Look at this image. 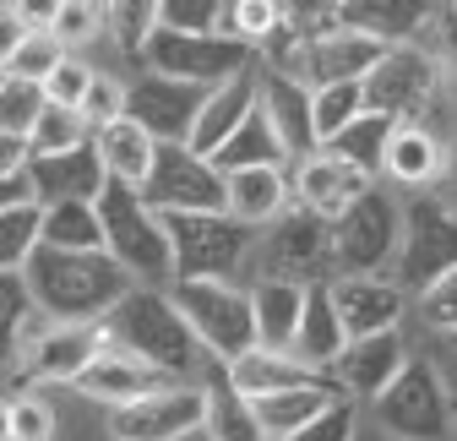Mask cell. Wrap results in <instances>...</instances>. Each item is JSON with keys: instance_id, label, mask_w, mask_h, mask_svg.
I'll return each mask as SVG.
<instances>
[{"instance_id": "6da1fadb", "label": "cell", "mask_w": 457, "mask_h": 441, "mask_svg": "<svg viewBox=\"0 0 457 441\" xmlns=\"http://www.w3.org/2000/svg\"><path fill=\"white\" fill-rule=\"evenodd\" d=\"M22 284L33 311L49 327H98L114 300L131 289V272H120L104 251H54L38 245L22 262Z\"/></svg>"}, {"instance_id": "7a4b0ae2", "label": "cell", "mask_w": 457, "mask_h": 441, "mask_svg": "<svg viewBox=\"0 0 457 441\" xmlns=\"http://www.w3.org/2000/svg\"><path fill=\"white\" fill-rule=\"evenodd\" d=\"M98 338L109 349L163 370L169 381H180V387H196V376L207 365V354H202L196 333L186 327V316L175 311V300L163 289H147V284H131L114 300V311L98 321Z\"/></svg>"}, {"instance_id": "3957f363", "label": "cell", "mask_w": 457, "mask_h": 441, "mask_svg": "<svg viewBox=\"0 0 457 441\" xmlns=\"http://www.w3.org/2000/svg\"><path fill=\"white\" fill-rule=\"evenodd\" d=\"M93 212H98V229H104V256L120 272H131V284H147V289H158L163 279L175 284V267H169V235H163L158 212L142 202L137 186L104 180Z\"/></svg>"}, {"instance_id": "277c9868", "label": "cell", "mask_w": 457, "mask_h": 441, "mask_svg": "<svg viewBox=\"0 0 457 441\" xmlns=\"http://www.w3.org/2000/svg\"><path fill=\"white\" fill-rule=\"evenodd\" d=\"M175 311L186 316V327L196 333L202 354L212 360H240L256 349V316H251V295H240L228 279H186L169 289Z\"/></svg>"}, {"instance_id": "5b68a950", "label": "cell", "mask_w": 457, "mask_h": 441, "mask_svg": "<svg viewBox=\"0 0 457 441\" xmlns=\"http://www.w3.org/2000/svg\"><path fill=\"white\" fill-rule=\"evenodd\" d=\"M158 224L169 235V267H175V284L186 279H228L256 229H245L240 218H228V212H158Z\"/></svg>"}, {"instance_id": "8992f818", "label": "cell", "mask_w": 457, "mask_h": 441, "mask_svg": "<svg viewBox=\"0 0 457 441\" xmlns=\"http://www.w3.org/2000/svg\"><path fill=\"white\" fill-rule=\"evenodd\" d=\"M327 240H332V267L360 272V279H381V267H392L397 245H403V207L370 186L327 224Z\"/></svg>"}, {"instance_id": "52a82bcc", "label": "cell", "mask_w": 457, "mask_h": 441, "mask_svg": "<svg viewBox=\"0 0 457 441\" xmlns=\"http://www.w3.org/2000/svg\"><path fill=\"white\" fill-rule=\"evenodd\" d=\"M376 404V425L397 441H452V398H446V381L430 360H409L403 370L392 376V387Z\"/></svg>"}, {"instance_id": "ba28073f", "label": "cell", "mask_w": 457, "mask_h": 441, "mask_svg": "<svg viewBox=\"0 0 457 441\" xmlns=\"http://www.w3.org/2000/svg\"><path fill=\"white\" fill-rule=\"evenodd\" d=\"M137 54H147L153 77H175V82H196V87H223V82L245 77V66H251V44L228 38V33H169V28H153Z\"/></svg>"}, {"instance_id": "9c48e42d", "label": "cell", "mask_w": 457, "mask_h": 441, "mask_svg": "<svg viewBox=\"0 0 457 441\" xmlns=\"http://www.w3.org/2000/svg\"><path fill=\"white\" fill-rule=\"evenodd\" d=\"M397 289L425 295L436 279L457 267V207L436 202V196H414L403 207V245H397Z\"/></svg>"}, {"instance_id": "30bf717a", "label": "cell", "mask_w": 457, "mask_h": 441, "mask_svg": "<svg viewBox=\"0 0 457 441\" xmlns=\"http://www.w3.org/2000/svg\"><path fill=\"white\" fill-rule=\"evenodd\" d=\"M365 93V109L370 115H386V121H414L430 109V98L441 93V66H436V54L414 49V44H392L381 61L365 71L360 82Z\"/></svg>"}, {"instance_id": "8fae6325", "label": "cell", "mask_w": 457, "mask_h": 441, "mask_svg": "<svg viewBox=\"0 0 457 441\" xmlns=\"http://www.w3.org/2000/svg\"><path fill=\"white\" fill-rule=\"evenodd\" d=\"M137 191L153 212H223V175L186 142H158L153 170Z\"/></svg>"}, {"instance_id": "7c38bea8", "label": "cell", "mask_w": 457, "mask_h": 441, "mask_svg": "<svg viewBox=\"0 0 457 441\" xmlns=\"http://www.w3.org/2000/svg\"><path fill=\"white\" fill-rule=\"evenodd\" d=\"M327 267H332V240L321 218H311L305 207L278 212L262 240V279H289L305 289V284H327Z\"/></svg>"}, {"instance_id": "4fadbf2b", "label": "cell", "mask_w": 457, "mask_h": 441, "mask_svg": "<svg viewBox=\"0 0 457 441\" xmlns=\"http://www.w3.org/2000/svg\"><path fill=\"white\" fill-rule=\"evenodd\" d=\"M212 87H196V82H175V77H142L126 87V121H137L153 142H186L202 104H207Z\"/></svg>"}, {"instance_id": "5bb4252c", "label": "cell", "mask_w": 457, "mask_h": 441, "mask_svg": "<svg viewBox=\"0 0 457 441\" xmlns=\"http://www.w3.org/2000/svg\"><path fill=\"white\" fill-rule=\"evenodd\" d=\"M191 430H202V393L196 387H163V393L109 409L114 441H180Z\"/></svg>"}, {"instance_id": "9a60e30c", "label": "cell", "mask_w": 457, "mask_h": 441, "mask_svg": "<svg viewBox=\"0 0 457 441\" xmlns=\"http://www.w3.org/2000/svg\"><path fill=\"white\" fill-rule=\"evenodd\" d=\"M104 180L109 175H104V163H98L93 137H82L66 153H33L28 158V191H33L38 207H54V202H98Z\"/></svg>"}, {"instance_id": "2e32d148", "label": "cell", "mask_w": 457, "mask_h": 441, "mask_svg": "<svg viewBox=\"0 0 457 441\" xmlns=\"http://www.w3.org/2000/svg\"><path fill=\"white\" fill-rule=\"evenodd\" d=\"M332 311L343 321V338H370V333H397L403 321V289L392 279H360V272H337L327 279Z\"/></svg>"}, {"instance_id": "e0dca14e", "label": "cell", "mask_w": 457, "mask_h": 441, "mask_svg": "<svg viewBox=\"0 0 457 441\" xmlns=\"http://www.w3.org/2000/svg\"><path fill=\"white\" fill-rule=\"evenodd\" d=\"M409 365V349H403V338L397 333H370V338H349L343 344V354L332 360V370L327 376H337L332 387L337 393H349V398H381L386 387H392V376Z\"/></svg>"}, {"instance_id": "ac0fdd59", "label": "cell", "mask_w": 457, "mask_h": 441, "mask_svg": "<svg viewBox=\"0 0 457 441\" xmlns=\"http://www.w3.org/2000/svg\"><path fill=\"white\" fill-rule=\"evenodd\" d=\"M196 393H202V425L212 441H267L256 425V404L228 381V365L207 354L202 376H196Z\"/></svg>"}, {"instance_id": "d6986e66", "label": "cell", "mask_w": 457, "mask_h": 441, "mask_svg": "<svg viewBox=\"0 0 457 441\" xmlns=\"http://www.w3.org/2000/svg\"><path fill=\"white\" fill-rule=\"evenodd\" d=\"M71 387H82L87 398H98V404H109V409H120V404H131V398L180 387V381H169L163 370H153V365H142V360H131V354H120V349L104 344V349L93 354V365L71 381Z\"/></svg>"}, {"instance_id": "ffe728a7", "label": "cell", "mask_w": 457, "mask_h": 441, "mask_svg": "<svg viewBox=\"0 0 457 441\" xmlns=\"http://www.w3.org/2000/svg\"><path fill=\"white\" fill-rule=\"evenodd\" d=\"M365 191H370V180L360 170H349L343 158L321 153V147L311 158H300V170H295V196H300V207L311 218H321V224H332V218L349 207L354 196H365Z\"/></svg>"}, {"instance_id": "44dd1931", "label": "cell", "mask_w": 457, "mask_h": 441, "mask_svg": "<svg viewBox=\"0 0 457 441\" xmlns=\"http://www.w3.org/2000/svg\"><path fill=\"white\" fill-rule=\"evenodd\" d=\"M98 349H104L98 327H49V333H38L22 349V376L28 381H77Z\"/></svg>"}, {"instance_id": "7402d4cb", "label": "cell", "mask_w": 457, "mask_h": 441, "mask_svg": "<svg viewBox=\"0 0 457 441\" xmlns=\"http://www.w3.org/2000/svg\"><path fill=\"white\" fill-rule=\"evenodd\" d=\"M436 17V0H337V28L365 33L376 44H409Z\"/></svg>"}, {"instance_id": "603a6c76", "label": "cell", "mask_w": 457, "mask_h": 441, "mask_svg": "<svg viewBox=\"0 0 457 441\" xmlns=\"http://www.w3.org/2000/svg\"><path fill=\"white\" fill-rule=\"evenodd\" d=\"M343 321H337V311H332V295H327V284H305V305H300V327H295V354L289 360H300L305 370H332V360L343 354Z\"/></svg>"}, {"instance_id": "cb8c5ba5", "label": "cell", "mask_w": 457, "mask_h": 441, "mask_svg": "<svg viewBox=\"0 0 457 441\" xmlns=\"http://www.w3.org/2000/svg\"><path fill=\"white\" fill-rule=\"evenodd\" d=\"M441 163H446V147L436 131H425L420 121H403V126H392L386 137V153H381V175H392L397 186H430L441 180Z\"/></svg>"}, {"instance_id": "d4e9b609", "label": "cell", "mask_w": 457, "mask_h": 441, "mask_svg": "<svg viewBox=\"0 0 457 441\" xmlns=\"http://www.w3.org/2000/svg\"><path fill=\"white\" fill-rule=\"evenodd\" d=\"M207 163H212L218 175H240V170H289V153H283V142H278V131H272V121H267L262 98L251 104V115L240 121V131L228 137Z\"/></svg>"}, {"instance_id": "484cf974", "label": "cell", "mask_w": 457, "mask_h": 441, "mask_svg": "<svg viewBox=\"0 0 457 441\" xmlns=\"http://www.w3.org/2000/svg\"><path fill=\"white\" fill-rule=\"evenodd\" d=\"M251 104H256V82L251 77H235V82L212 87L207 104H202V115H196V126H191V137H186V147L196 158H212L228 137L240 131V121L251 115Z\"/></svg>"}, {"instance_id": "4316f807", "label": "cell", "mask_w": 457, "mask_h": 441, "mask_svg": "<svg viewBox=\"0 0 457 441\" xmlns=\"http://www.w3.org/2000/svg\"><path fill=\"white\" fill-rule=\"evenodd\" d=\"M283 207H289V170H240V175H223V212L240 218L245 229L272 224Z\"/></svg>"}, {"instance_id": "83f0119b", "label": "cell", "mask_w": 457, "mask_h": 441, "mask_svg": "<svg viewBox=\"0 0 457 441\" xmlns=\"http://www.w3.org/2000/svg\"><path fill=\"white\" fill-rule=\"evenodd\" d=\"M300 305H305V289H300V284H289V279H256V289H251L256 349L289 354L295 327H300Z\"/></svg>"}, {"instance_id": "f1b7e54d", "label": "cell", "mask_w": 457, "mask_h": 441, "mask_svg": "<svg viewBox=\"0 0 457 441\" xmlns=\"http://www.w3.org/2000/svg\"><path fill=\"white\" fill-rule=\"evenodd\" d=\"M267 121L283 142V153L289 158H311L316 153V131H311V93L289 77H267V87H256Z\"/></svg>"}, {"instance_id": "f546056e", "label": "cell", "mask_w": 457, "mask_h": 441, "mask_svg": "<svg viewBox=\"0 0 457 441\" xmlns=\"http://www.w3.org/2000/svg\"><path fill=\"white\" fill-rule=\"evenodd\" d=\"M228 381L245 393V398H272V393H289V387H316V381H332L321 370H305L289 354H272V349H251L240 360H228Z\"/></svg>"}, {"instance_id": "4dcf8cb0", "label": "cell", "mask_w": 457, "mask_h": 441, "mask_svg": "<svg viewBox=\"0 0 457 441\" xmlns=\"http://www.w3.org/2000/svg\"><path fill=\"white\" fill-rule=\"evenodd\" d=\"M93 147H98L104 175L120 180V186H142L147 170H153V153H158V142H153L137 121H126V115L109 121V126H98V131H93Z\"/></svg>"}, {"instance_id": "1f68e13d", "label": "cell", "mask_w": 457, "mask_h": 441, "mask_svg": "<svg viewBox=\"0 0 457 441\" xmlns=\"http://www.w3.org/2000/svg\"><path fill=\"white\" fill-rule=\"evenodd\" d=\"M343 393L332 387V381H316V387H289V393H272V398H251L256 404V425L267 441H283L289 430L311 425L327 404H337Z\"/></svg>"}, {"instance_id": "d6a6232c", "label": "cell", "mask_w": 457, "mask_h": 441, "mask_svg": "<svg viewBox=\"0 0 457 441\" xmlns=\"http://www.w3.org/2000/svg\"><path fill=\"white\" fill-rule=\"evenodd\" d=\"M392 126L397 121H386V115H370V109H365V115L360 121H349V126H343L321 153H332V158H343V163H349V170H360L365 180H376L381 175V153H386V137H392Z\"/></svg>"}, {"instance_id": "836d02e7", "label": "cell", "mask_w": 457, "mask_h": 441, "mask_svg": "<svg viewBox=\"0 0 457 441\" xmlns=\"http://www.w3.org/2000/svg\"><path fill=\"white\" fill-rule=\"evenodd\" d=\"M38 245H54V251H104V229H98L93 202H54V207H44Z\"/></svg>"}, {"instance_id": "e575fe53", "label": "cell", "mask_w": 457, "mask_h": 441, "mask_svg": "<svg viewBox=\"0 0 457 441\" xmlns=\"http://www.w3.org/2000/svg\"><path fill=\"white\" fill-rule=\"evenodd\" d=\"M365 115V93L360 82H332V87H316L311 93V131H316V147H327L349 121Z\"/></svg>"}, {"instance_id": "d590c367", "label": "cell", "mask_w": 457, "mask_h": 441, "mask_svg": "<svg viewBox=\"0 0 457 441\" xmlns=\"http://www.w3.org/2000/svg\"><path fill=\"white\" fill-rule=\"evenodd\" d=\"M38 224H44L38 202H17L0 212V267L6 272H22V262L38 251Z\"/></svg>"}, {"instance_id": "8d00e7d4", "label": "cell", "mask_w": 457, "mask_h": 441, "mask_svg": "<svg viewBox=\"0 0 457 441\" xmlns=\"http://www.w3.org/2000/svg\"><path fill=\"white\" fill-rule=\"evenodd\" d=\"M49 109L44 82H22V77H0V131L28 137L38 126V115Z\"/></svg>"}, {"instance_id": "74e56055", "label": "cell", "mask_w": 457, "mask_h": 441, "mask_svg": "<svg viewBox=\"0 0 457 441\" xmlns=\"http://www.w3.org/2000/svg\"><path fill=\"white\" fill-rule=\"evenodd\" d=\"M218 28L228 38H240V44H262L278 28V6H272V0H223Z\"/></svg>"}, {"instance_id": "f35d334b", "label": "cell", "mask_w": 457, "mask_h": 441, "mask_svg": "<svg viewBox=\"0 0 457 441\" xmlns=\"http://www.w3.org/2000/svg\"><path fill=\"white\" fill-rule=\"evenodd\" d=\"M278 6V28L295 38H321L337 28V0H272Z\"/></svg>"}, {"instance_id": "ab89813d", "label": "cell", "mask_w": 457, "mask_h": 441, "mask_svg": "<svg viewBox=\"0 0 457 441\" xmlns=\"http://www.w3.org/2000/svg\"><path fill=\"white\" fill-rule=\"evenodd\" d=\"M66 61V49L54 44L49 33H28L22 44H17V54L6 61V77H22V82H44L54 66Z\"/></svg>"}, {"instance_id": "60d3db41", "label": "cell", "mask_w": 457, "mask_h": 441, "mask_svg": "<svg viewBox=\"0 0 457 441\" xmlns=\"http://www.w3.org/2000/svg\"><path fill=\"white\" fill-rule=\"evenodd\" d=\"M98 22H104L98 0H61V12H54V22H49V38L61 49H77V44H87L98 33Z\"/></svg>"}, {"instance_id": "b9f144b4", "label": "cell", "mask_w": 457, "mask_h": 441, "mask_svg": "<svg viewBox=\"0 0 457 441\" xmlns=\"http://www.w3.org/2000/svg\"><path fill=\"white\" fill-rule=\"evenodd\" d=\"M223 0H158V28L169 33H218Z\"/></svg>"}, {"instance_id": "7bdbcfd3", "label": "cell", "mask_w": 457, "mask_h": 441, "mask_svg": "<svg viewBox=\"0 0 457 441\" xmlns=\"http://www.w3.org/2000/svg\"><path fill=\"white\" fill-rule=\"evenodd\" d=\"M126 115V87L114 82V77H93V87L82 93V104H77V121H82V131L93 137L98 126H109V121H120Z\"/></svg>"}, {"instance_id": "ee69618b", "label": "cell", "mask_w": 457, "mask_h": 441, "mask_svg": "<svg viewBox=\"0 0 457 441\" xmlns=\"http://www.w3.org/2000/svg\"><path fill=\"white\" fill-rule=\"evenodd\" d=\"M87 131H82V121H77V109H44L38 115V126L28 131V147L33 153H66V147H77Z\"/></svg>"}, {"instance_id": "f6af8a7d", "label": "cell", "mask_w": 457, "mask_h": 441, "mask_svg": "<svg viewBox=\"0 0 457 441\" xmlns=\"http://www.w3.org/2000/svg\"><path fill=\"white\" fill-rule=\"evenodd\" d=\"M33 316V300H28V284L22 272H6L0 267V354L17 344V327Z\"/></svg>"}, {"instance_id": "bcb514c9", "label": "cell", "mask_w": 457, "mask_h": 441, "mask_svg": "<svg viewBox=\"0 0 457 441\" xmlns=\"http://www.w3.org/2000/svg\"><path fill=\"white\" fill-rule=\"evenodd\" d=\"M354 425H360L354 404H349V398H337V404H327V409H321L311 425L289 430L283 441H354Z\"/></svg>"}, {"instance_id": "7dc6e473", "label": "cell", "mask_w": 457, "mask_h": 441, "mask_svg": "<svg viewBox=\"0 0 457 441\" xmlns=\"http://www.w3.org/2000/svg\"><path fill=\"white\" fill-rule=\"evenodd\" d=\"M104 6H109V17H114V28H120V38H126L131 54L158 28V0H104Z\"/></svg>"}, {"instance_id": "c3c4849f", "label": "cell", "mask_w": 457, "mask_h": 441, "mask_svg": "<svg viewBox=\"0 0 457 441\" xmlns=\"http://www.w3.org/2000/svg\"><path fill=\"white\" fill-rule=\"evenodd\" d=\"M93 77H98V71H87L82 61H61V66L44 77V98H49L54 109H77V104H82V93L93 87Z\"/></svg>"}, {"instance_id": "681fc988", "label": "cell", "mask_w": 457, "mask_h": 441, "mask_svg": "<svg viewBox=\"0 0 457 441\" xmlns=\"http://www.w3.org/2000/svg\"><path fill=\"white\" fill-rule=\"evenodd\" d=\"M6 420H12V441H49L54 436V414L44 398H12Z\"/></svg>"}, {"instance_id": "f907efd6", "label": "cell", "mask_w": 457, "mask_h": 441, "mask_svg": "<svg viewBox=\"0 0 457 441\" xmlns=\"http://www.w3.org/2000/svg\"><path fill=\"white\" fill-rule=\"evenodd\" d=\"M420 311H425V321H430V327H441V333H452V338H457V267L446 272V279H436V284L420 295Z\"/></svg>"}, {"instance_id": "816d5d0a", "label": "cell", "mask_w": 457, "mask_h": 441, "mask_svg": "<svg viewBox=\"0 0 457 441\" xmlns=\"http://www.w3.org/2000/svg\"><path fill=\"white\" fill-rule=\"evenodd\" d=\"M436 28H441V54H436V66H441V82H446V93H452V104H457V12L446 6V12L436 17Z\"/></svg>"}, {"instance_id": "f5cc1de1", "label": "cell", "mask_w": 457, "mask_h": 441, "mask_svg": "<svg viewBox=\"0 0 457 441\" xmlns=\"http://www.w3.org/2000/svg\"><path fill=\"white\" fill-rule=\"evenodd\" d=\"M6 12L22 22V33H49L54 12H61V0H6Z\"/></svg>"}, {"instance_id": "db71d44e", "label": "cell", "mask_w": 457, "mask_h": 441, "mask_svg": "<svg viewBox=\"0 0 457 441\" xmlns=\"http://www.w3.org/2000/svg\"><path fill=\"white\" fill-rule=\"evenodd\" d=\"M28 137H12V131H0V180H12V175H28Z\"/></svg>"}, {"instance_id": "11a10c76", "label": "cell", "mask_w": 457, "mask_h": 441, "mask_svg": "<svg viewBox=\"0 0 457 441\" xmlns=\"http://www.w3.org/2000/svg\"><path fill=\"white\" fill-rule=\"evenodd\" d=\"M28 33H22V22L12 17V12H0V71H6V61L17 54V44H22Z\"/></svg>"}, {"instance_id": "9f6ffc18", "label": "cell", "mask_w": 457, "mask_h": 441, "mask_svg": "<svg viewBox=\"0 0 457 441\" xmlns=\"http://www.w3.org/2000/svg\"><path fill=\"white\" fill-rule=\"evenodd\" d=\"M17 202H33V191H28V175L0 180V212H6V207H17Z\"/></svg>"}, {"instance_id": "6f0895ef", "label": "cell", "mask_w": 457, "mask_h": 441, "mask_svg": "<svg viewBox=\"0 0 457 441\" xmlns=\"http://www.w3.org/2000/svg\"><path fill=\"white\" fill-rule=\"evenodd\" d=\"M441 175H446V191H452V202H457V142H452V153H446V163H441Z\"/></svg>"}, {"instance_id": "680465c9", "label": "cell", "mask_w": 457, "mask_h": 441, "mask_svg": "<svg viewBox=\"0 0 457 441\" xmlns=\"http://www.w3.org/2000/svg\"><path fill=\"white\" fill-rule=\"evenodd\" d=\"M0 441H12V420H6V404H0Z\"/></svg>"}, {"instance_id": "91938a15", "label": "cell", "mask_w": 457, "mask_h": 441, "mask_svg": "<svg viewBox=\"0 0 457 441\" xmlns=\"http://www.w3.org/2000/svg\"><path fill=\"white\" fill-rule=\"evenodd\" d=\"M452 12H457V0H452Z\"/></svg>"}, {"instance_id": "94428289", "label": "cell", "mask_w": 457, "mask_h": 441, "mask_svg": "<svg viewBox=\"0 0 457 441\" xmlns=\"http://www.w3.org/2000/svg\"><path fill=\"white\" fill-rule=\"evenodd\" d=\"M98 6H104V0H98Z\"/></svg>"}, {"instance_id": "6125c7cd", "label": "cell", "mask_w": 457, "mask_h": 441, "mask_svg": "<svg viewBox=\"0 0 457 441\" xmlns=\"http://www.w3.org/2000/svg\"><path fill=\"white\" fill-rule=\"evenodd\" d=\"M0 77H6V71H0Z\"/></svg>"}]
</instances>
